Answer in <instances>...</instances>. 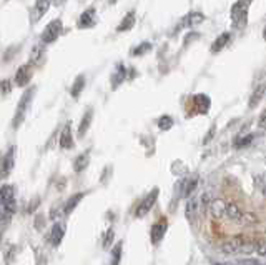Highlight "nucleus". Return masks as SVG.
<instances>
[{
	"label": "nucleus",
	"instance_id": "nucleus-1",
	"mask_svg": "<svg viewBox=\"0 0 266 265\" xmlns=\"http://www.w3.org/2000/svg\"><path fill=\"white\" fill-rule=\"evenodd\" d=\"M258 239L243 235V233H237L231 239H228L226 242L221 244V252L226 255H233V254H250V252H255V244Z\"/></svg>",
	"mask_w": 266,
	"mask_h": 265
},
{
	"label": "nucleus",
	"instance_id": "nucleus-2",
	"mask_svg": "<svg viewBox=\"0 0 266 265\" xmlns=\"http://www.w3.org/2000/svg\"><path fill=\"white\" fill-rule=\"evenodd\" d=\"M253 0H237L231 9H229V20H231L233 28L245 30L248 25V14H250Z\"/></svg>",
	"mask_w": 266,
	"mask_h": 265
},
{
	"label": "nucleus",
	"instance_id": "nucleus-3",
	"mask_svg": "<svg viewBox=\"0 0 266 265\" xmlns=\"http://www.w3.org/2000/svg\"><path fill=\"white\" fill-rule=\"evenodd\" d=\"M35 92H37V87H30L28 90H25V92H23V95H22L20 100H19V104H17L15 115H14V119H12V129L17 130L23 124V120H25L27 113H28L30 104H32V100H34Z\"/></svg>",
	"mask_w": 266,
	"mask_h": 265
},
{
	"label": "nucleus",
	"instance_id": "nucleus-4",
	"mask_svg": "<svg viewBox=\"0 0 266 265\" xmlns=\"http://www.w3.org/2000/svg\"><path fill=\"white\" fill-rule=\"evenodd\" d=\"M63 22L62 19H53L45 25V28L40 34V45H50L53 42L60 39V35L63 34Z\"/></svg>",
	"mask_w": 266,
	"mask_h": 265
},
{
	"label": "nucleus",
	"instance_id": "nucleus-5",
	"mask_svg": "<svg viewBox=\"0 0 266 265\" xmlns=\"http://www.w3.org/2000/svg\"><path fill=\"white\" fill-rule=\"evenodd\" d=\"M0 209L7 214L14 215L17 212V200H15V187L5 184L0 187Z\"/></svg>",
	"mask_w": 266,
	"mask_h": 265
},
{
	"label": "nucleus",
	"instance_id": "nucleus-6",
	"mask_svg": "<svg viewBox=\"0 0 266 265\" xmlns=\"http://www.w3.org/2000/svg\"><path fill=\"white\" fill-rule=\"evenodd\" d=\"M34 69L28 62L20 65L19 69L15 72V77H14V85L17 87H27L30 82H32V77H34Z\"/></svg>",
	"mask_w": 266,
	"mask_h": 265
},
{
	"label": "nucleus",
	"instance_id": "nucleus-7",
	"mask_svg": "<svg viewBox=\"0 0 266 265\" xmlns=\"http://www.w3.org/2000/svg\"><path fill=\"white\" fill-rule=\"evenodd\" d=\"M190 102H191V110H193V113H196V115H200V113H202V115H207L210 107H211V100L207 94L193 95Z\"/></svg>",
	"mask_w": 266,
	"mask_h": 265
},
{
	"label": "nucleus",
	"instance_id": "nucleus-8",
	"mask_svg": "<svg viewBox=\"0 0 266 265\" xmlns=\"http://www.w3.org/2000/svg\"><path fill=\"white\" fill-rule=\"evenodd\" d=\"M156 198H158V189H153L150 194L143 198V200L138 203V207L135 210V217H138V219H142V217L147 215L150 210L153 209L155 205V202H156Z\"/></svg>",
	"mask_w": 266,
	"mask_h": 265
},
{
	"label": "nucleus",
	"instance_id": "nucleus-9",
	"mask_svg": "<svg viewBox=\"0 0 266 265\" xmlns=\"http://www.w3.org/2000/svg\"><path fill=\"white\" fill-rule=\"evenodd\" d=\"M53 5V0H35L34 7H32V14H30V22H32V25H35V23H39L42 20V17H44L48 10H50V7Z\"/></svg>",
	"mask_w": 266,
	"mask_h": 265
},
{
	"label": "nucleus",
	"instance_id": "nucleus-10",
	"mask_svg": "<svg viewBox=\"0 0 266 265\" xmlns=\"http://www.w3.org/2000/svg\"><path fill=\"white\" fill-rule=\"evenodd\" d=\"M167 228H168V222H167V217H161L160 220H156L155 224L150 228V240H152L153 245H158L163 237L167 233Z\"/></svg>",
	"mask_w": 266,
	"mask_h": 265
},
{
	"label": "nucleus",
	"instance_id": "nucleus-11",
	"mask_svg": "<svg viewBox=\"0 0 266 265\" xmlns=\"http://www.w3.org/2000/svg\"><path fill=\"white\" fill-rule=\"evenodd\" d=\"M96 25V9L88 7L87 10L82 12V15L77 20V28L78 30H87Z\"/></svg>",
	"mask_w": 266,
	"mask_h": 265
},
{
	"label": "nucleus",
	"instance_id": "nucleus-12",
	"mask_svg": "<svg viewBox=\"0 0 266 265\" xmlns=\"http://www.w3.org/2000/svg\"><path fill=\"white\" fill-rule=\"evenodd\" d=\"M185 217L188 219L190 224H195L196 219L200 217V207H198V197L190 195L185 205Z\"/></svg>",
	"mask_w": 266,
	"mask_h": 265
},
{
	"label": "nucleus",
	"instance_id": "nucleus-13",
	"mask_svg": "<svg viewBox=\"0 0 266 265\" xmlns=\"http://www.w3.org/2000/svg\"><path fill=\"white\" fill-rule=\"evenodd\" d=\"M15 147H10L7 150V154L4 155L2 159V165H0V175L2 177H7L9 173L12 172V168L15 167Z\"/></svg>",
	"mask_w": 266,
	"mask_h": 265
},
{
	"label": "nucleus",
	"instance_id": "nucleus-14",
	"mask_svg": "<svg viewBox=\"0 0 266 265\" xmlns=\"http://www.w3.org/2000/svg\"><path fill=\"white\" fill-rule=\"evenodd\" d=\"M225 209H226V202L223 198H211L210 205H208V212L213 219L220 220L225 219Z\"/></svg>",
	"mask_w": 266,
	"mask_h": 265
},
{
	"label": "nucleus",
	"instance_id": "nucleus-15",
	"mask_svg": "<svg viewBox=\"0 0 266 265\" xmlns=\"http://www.w3.org/2000/svg\"><path fill=\"white\" fill-rule=\"evenodd\" d=\"M135 23H137V12L135 10H130V12H126L125 17H122V22L118 23L115 30H117L118 34L130 32V30L135 27Z\"/></svg>",
	"mask_w": 266,
	"mask_h": 265
},
{
	"label": "nucleus",
	"instance_id": "nucleus-16",
	"mask_svg": "<svg viewBox=\"0 0 266 265\" xmlns=\"http://www.w3.org/2000/svg\"><path fill=\"white\" fill-rule=\"evenodd\" d=\"M128 70H125V65L123 64H117V67H115L113 70V74L110 77V83H112V89L113 90H117L122 83L128 79Z\"/></svg>",
	"mask_w": 266,
	"mask_h": 265
},
{
	"label": "nucleus",
	"instance_id": "nucleus-17",
	"mask_svg": "<svg viewBox=\"0 0 266 265\" xmlns=\"http://www.w3.org/2000/svg\"><path fill=\"white\" fill-rule=\"evenodd\" d=\"M74 147L75 142H74V134H72V124L66 122L65 127L62 129V134H60V149L72 150Z\"/></svg>",
	"mask_w": 266,
	"mask_h": 265
},
{
	"label": "nucleus",
	"instance_id": "nucleus-18",
	"mask_svg": "<svg viewBox=\"0 0 266 265\" xmlns=\"http://www.w3.org/2000/svg\"><path fill=\"white\" fill-rule=\"evenodd\" d=\"M63 235H65V225L63 224H53V227L50 228V232H48V242H50L52 247H58L62 244L63 240Z\"/></svg>",
	"mask_w": 266,
	"mask_h": 265
},
{
	"label": "nucleus",
	"instance_id": "nucleus-19",
	"mask_svg": "<svg viewBox=\"0 0 266 265\" xmlns=\"http://www.w3.org/2000/svg\"><path fill=\"white\" fill-rule=\"evenodd\" d=\"M198 185V175H191V177H186L180 182V194L181 197L188 198L190 195H193V192H195Z\"/></svg>",
	"mask_w": 266,
	"mask_h": 265
},
{
	"label": "nucleus",
	"instance_id": "nucleus-20",
	"mask_svg": "<svg viewBox=\"0 0 266 265\" xmlns=\"http://www.w3.org/2000/svg\"><path fill=\"white\" fill-rule=\"evenodd\" d=\"M229 42H231V32H223V34H220L218 37L213 40V44H211L210 52L211 53H220L223 49H226Z\"/></svg>",
	"mask_w": 266,
	"mask_h": 265
},
{
	"label": "nucleus",
	"instance_id": "nucleus-21",
	"mask_svg": "<svg viewBox=\"0 0 266 265\" xmlns=\"http://www.w3.org/2000/svg\"><path fill=\"white\" fill-rule=\"evenodd\" d=\"M92 120H93V108H87V112L83 113V117L80 120V125H78V130H77V135L83 138L87 135V132L90 129V125H92Z\"/></svg>",
	"mask_w": 266,
	"mask_h": 265
},
{
	"label": "nucleus",
	"instance_id": "nucleus-22",
	"mask_svg": "<svg viewBox=\"0 0 266 265\" xmlns=\"http://www.w3.org/2000/svg\"><path fill=\"white\" fill-rule=\"evenodd\" d=\"M85 85H87V77H85V74H78L75 77L74 83L70 85V95H72V99L77 100L78 97H80V94L83 92Z\"/></svg>",
	"mask_w": 266,
	"mask_h": 265
},
{
	"label": "nucleus",
	"instance_id": "nucleus-23",
	"mask_svg": "<svg viewBox=\"0 0 266 265\" xmlns=\"http://www.w3.org/2000/svg\"><path fill=\"white\" fill-rule=\"evenodd\" d=\"M203 20H205V15L202 14V12H190V14H186L183 17V20H181V25L186 27V28H195Z\"/></svg>",
	"mask_w": 266,
	"mask_h": 265
},
{
	"label": "nucleus",
	"instance_id": "nucleus-24",
	"mask_svg": "<svg viewBox=\"0 0 266 265\" xmlns=\"http://www.w3.org/2000/svg\"><path fill=\"white\" fill-rule=\"evenodd\" d=\"M241 214H243V209H241L238 203L235 202H226V209H225V217H228L233 224H238V220L241 219Z\"/></svg>",
	"mask_w": 266,
	"mask_h": 265
},
{
	"label": "nucleus",
	"instance_id": "nucleus-25",
	"mask_svg": "<svg viewBox=\"0 0 266 265\" xmlns=\"http://www.w3.org/2000/svg\"><path fill=\"white\" fill-rule=\"evenodd\" d=\"M259 224H261V219L255 212H246V210H243L241 219L238 220V225L241 227H256Z\"/></svg>",
	"mask_w": 266,
	"mask_h": 265
},
{
	"label": "nucleus",
	"instance_id": "nucleus-26",
	"mask_svg": "<svg viewBox=\"0 0 266 265\" xmlns=\"http://www.w3.org/2000/svg\"><path fill=\"white\" fill-rule=\"evenodd\" d=\"M88 164H90V149L85 150L83 154H80V155H78V157L74 160V170H75V173L83 172V170H85V168L88 167Z\"/></svg>",
	"mask_w": 266,
	"mask_h": 265
},
{
	"label": "nucleus",
	"instance_id": "nucleus-27",
	"mask_svg": "<svg viewBox=\"0 0 266 265\" xmlns=\"http://www.w3.org/2000/svg\"><path fill=\"white\" fill-rule=\"evenodd\" d=\"M83 197H85V194H83V192H78V194H74V195H72V197L69 198V200L65 202V205H63V214L69 215V214L74 212V210L77 209L78 203L82 202V198H83Z\"/></svg>",
	"mask_w": 266,
	"mask_h": 265
},
{
	"label": "nucleus",
	"instance_id": "nucleus-28",
	"mask_svg": "<svg viewBox=\"0 0 266 265\" xmlns=\"http://www.w3.org/2000/svg\"><path fill=\"white\" fill-rule=\"evenodd\" d=\"M150 50H152V44H150V42H142V44H138L137 47H133V49L130 50V55L131 57H142V55H145V53H148Z\"/></svg>",
	"mask_w": 266,
	"mask_h": 265
},
{
	"label": "nucleus",
	"instance_id": "nucleus-29",
	"mask_svg": "<svg viewBox=\"0 0 266 265\" xmlns=\"http://www.w3.org/2000/svg\"><path fill=\"white\" fill-rule=\"evenodd\" d=\"M253 140H255V135H253V134H248V135H240V137L235 138L233 145H235V149H245V147L250 145V143H251Z\"/></svg>",
	"mask_w": 266,
	"mask_h": 265
},
{
	"label": "nucleus",
	"instance_id": "nucleus-30",
	"mask_svg": "<svg viewBox=\"0 0 266 265\" xmlns=\"http://www.w3.org/2000/svg\"><path fill=\"white\" fill-rule=\"evenodd\" d=\"M263 95H264V85L261 83V85H259L255 92L251 94V97H250V104H248V107L250 108H253V107H256L259 102L263 100Z\"/></svg>",
	"mask_w": 266,
	"mask_h": 265
},
{
	"label": "nucleus",
	"instance_id": "nucleus-31",
	"mask_svg": "<svg viewBox=\"0 0 266 265\" xmlns=\"http://www.w3.org/2000/svg\"><path fill=\"white\" fill-rule=\"evenodd\" d=\"M122 249H123V242H117V244H115V247L112 249L110 265H120V262H122Z\"/></svg>",
	"mask_w": 266,
	"mask_h": 265
},
{
	"label": "nucleus",
	"instance_id": "nucleus-32",
	"mask_svg": "<svg viewBox=\"0 0 266 265\" xmlns=\"http://www.w3.org/2000/svg\"><path fill=\"white\" fill-rule=\"evenodd\" d=\"M173 127V119L170 115H161L158 119V129L160 130H170Z\"/></svg>",
	"mask_w": 266,
	"mask_h": 265
},
{
	"label": "nucleus",
	"instance_id": "nucleus-33",
	"mask_svg": "<svg viewBox=\"0 0 266 265\" xmlns=\"http://www.w3.org/2000/svg\"><path fill=\"white\" fill-rule=\"evenodd\" d=\"M12 87H14V83H12L10 80H2V82H0V94H4V95L10 94Z\"/></svg>",
	"mask_w": 266,
	"mask_h": 265
},
{
	"label": "nucleus",
	"instance_id": "nucleus-34",
	"mask_svg": "<svg viewBox=\"0 0 266 265\" xmlns=\"http://www.w3.org/2000/svg\"><path fill=\"white\" fill-rule=\"evenodd\" d=\"M113 228H108V232L105 233V237H104V249H108V247L112 245V242H113Z\"/></svg>",
	"mask_w": 266,
	"mask_h": 265
},
{
	"label": "nucleus",
	"instance_id": "nucleus-35",
	"mask_svg": "<svg viewBox=\"0 0 266 265\" xmlns=\"http://www.w3.org/2000/svg\"><path fill=\"white\" fill-rule=\"evenodd\" d=\"M238 265H263V262L255 260V258H240Z\"/></svg>",
	"mask_w": 266,
	"mask_h": 265
},
{
	"label": "nucleus",
	"instance_id": "nucleus-36",
	"mask_svg": "<svg viewBox=\"0 0 266 265\" xmlns=\"http://www.w3.org/2000/svg\"><path fill=\"white\" fill-rule=\"evenodd\" d=\"M255 184L259 187L261 194H264V175H263V173H261V175H256V177H255Z\"/></svg>",
	"mask_w": 266,
	"mask_h": 265
},
{
	"label": "nucleus",
	"instance_id": "nucleus-37",
	"mask_svg": "<svg viewBox=\"0 0 266 265\" xmlns=\"http://www.w3.org/2000/svg\"><path fill=\"white\" fill-rule=\"evenodd\" d=\"M259 127H264V113H261V117H259Z\"/></svg>",
	"mask_w": 266,
	"mask_h": 265
},
{
	"label": "nucleus",
	"instance_id": "nucleus-38",
	"mask_svg": "<svg viewBox=\"0 0 266 265\" xmlns=\"http://www.w3.org/2000/svg\"><path fill=\"white\" fill-rule=\"evenodd\" d=\"M63 2H66V0H53V5L58 7V5H63Z\"/></svg>",
	"mask_w": 266,
	"mask_h": 265
},
{
	"label": "nucleus",
	"instance_id": "nucleus-39",
	"mask_svg": "<svg viewBox=\"0 0 266 265\" xmlns=\"http://www.w3.org/2000/svg\"><path fill=\"white\" fill-rule=\"evenodd\" d=\"M211 265H229V263H218V262H211Z\"/></svg>",
	"mask_w": 266,
	"mask_h": 265
},
{
	"label": "nucleus",
	"instance_id": "nucleus-40",
	"mask_svg": "<svg viewBox=\"0 0 266 265\" xmlns=\"http://www.w3.org/2000/svg\"><path fill=\"white\" fill-rule=\"evenodd\" d=\"M5 2H9V0H5Z\"/></svg>",
	"mask_w": 266,
	"mask_h": 265
}]
</instances>
